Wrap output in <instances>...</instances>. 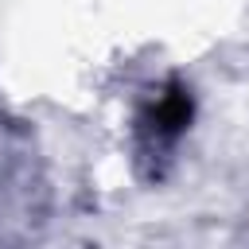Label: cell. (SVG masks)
<instances>
[{
	"label": "cell",
	"instance_id": "1",
	"mask_svg": "<svg viewBox=\"0 0 249 249\" xmlns=\"http://www.w3.org/2000/svg\"><path fill=\"white\" fill-rule=\"evenodd\" d=\"M191 113H195L191 93L171 82V86L152 101V109H148V128H152L156 140H175V136L191 124Z\"/></svg>",
	"mask_w": 249,
	"mask_h": 249
}]
</instances>
